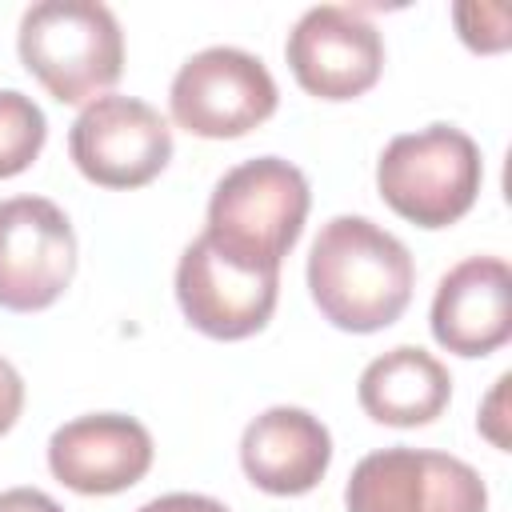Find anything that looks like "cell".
<instances>
[{
  "instance_id": "1",
  "label": "cell",
  "mask_w": 512,
  "mask_h": 512,
  "mask_svg": "<svg viewBox=\"0 0 512 512\" xmlns=\"http://www.w3.org/2000/svg\"><path fill=\"white\" fill-rule=\"evenodd\" d=\"M416 264L404 240L368 216H332L308 252V292L320 316L344 332H380L412 300Z\"/></svg>"
},
{
  "instance_id": "2",
  "label": "cell",
  "mask_w": 512,
  "mask_h": 512,
  "mask_svg": "<svg viewBox=\"0 0 512 512\" xmlns=\"http://www.w3.org/2000/svg\"><path fill=\"white\" fill-rule=\"evenodd\" d=\"M24 68L60 104L100 100L124 72V32L108 4L40 0L20 16Z\"/></svg>"
},
{
  "instance_id": "3",
  "label": "cell",
  "mask_w": 512,
  "mask_h": 512,
  "mask_svg": "<svg viewBox=\"0 0 512 512\" xmlns=\"http://www.w3.org/2000/svg\"><path fill=\"white\" fill-rule=\"evenodd\" d=\"M308 204L312 192L296 164L256 156L224 172V180L212 188L204 236L248 264L280 268L304 232Z\"/></svg>"
},
{
  "instance_id": "4",
  "label": "cell",
  "mask_w": 512,
  "mask_h": 512,
  "mask_svg": "<svg viewBox=\"0 0 512 512\" xmlns=\"http://www.w3.org/2000/svg\"><path fill=\"white\" fill-rule=\"evenodd\" d=\"M480 180V148L452 124H428L388 140L376 164L384 204L416 228H448L468 216L480 196Z\"/></svg>"
},
{
  "instance_id": "5",
  "label": "cell",
  "mask_w": 512,
  "mask_h": 512,
  "mask_svg": "<svg viewBox=\"0 0 512 512\" xmlns=\"http://www.w3.org/2000/svg\"><path fill=\"white\" fill-rule=\"evenodd\" d=\"M276 80L260 56L244 48H204L172 76V120L204 140H232L276 112Z\"/></svg>"
},
{
  "instance_id": "6",
  "label": "cell",
  "mask_w": 512,
  "mask_h": 512,
  "mask_svg": "<svg viewBox=\"0 0 512 512\" xmlns=\"http://www.w3.org/2000/svg\"><path fill=\"white\" fill-rule=\"evenodd\" d=\"M280 296V268L248 264L204 232L180 252L176 264V300L188 324L212 340H244L260 332Z\"/></svg>"
},
{
  "instance_id": "7",
  "label": "cell",
  "mask_w": 512,
  "mask_h": 512,
  "mask_svg": "<svg viewBox=\"0 0 512 512\" xmlns=\"http://www.w3.org/2000/svg\"><path fill=\"white\" fill-rule=\"evenodd\" d=\"M344 504L348 512H488V488L448 452L380 448L352 468Z\"/></svg>"
},
{
  "instance_id": "8",
  "label": "cell",
  "mask_w": 512,
  "mask_h": 512,
  "mask_svg": "<svg viewBox=\"0 0 512 512\" xmlns=\"http://www.w3.org/2000/svg\"><path fill=\"white\" fill-rule=\"evenodd\" d=\"M68 152L100 188H144L172 160V128L136 96H100L76 116Z\"/></svg>"
},
{
  "instance_id": "9",
  "label": "cell",
  "mask_w": 512,
  "mask_h": 512,
  "mask_svg": "<svg viewBox=\"0 0 512 512\" xmlns=\"http://www.w3.org/2000/svg\"><path fill=\"white\" fill-rule=\"evenodd\" d=\"M76 272V232L44 196L0 200V308L40 312Z\"/></svg>"
},
{
  "instance_id": "10",
  "label": "cell",
  "mask_w": 512,
  "mask_h": 512,
  "mask_svg": "<svg viewBox=\"0 0 512 512\" xmlns=\"http://www.w3.org/2000/svg\"><path fill=\"white\" fill-rule=\"evenodd\" d=\"M284 56L308 96L356 100L380 80L384 40L376 24L364 20V12L344 4H316L288 32Z\"/></svg>"
},
{
  "instance_id": "11",
  "label": "cell",
  "mask_w": 512,
  "mask_h": 512,
  "mask_svg": "<svg viewBox=\"0 0 512 512\" xmlns=\"http://www.w3.org/2000/svg\"><path fill=\"white\" fill-rule=\"evenodd\" d=\"M52 476L80 496H112L152 468V436L120 412H92L60 424L48 440Z\"/></svg>"
},
{
  "instance_id": "12",
  "label": "cell",
  "mask_w": 512,
  "mask_h": 512,
  "mask_svg": "<svg viewBox=\"0 0 512 512\" xmlns=\"http://www.w3.org/2000/svg\"><path fill=\"white\" fill-rule=\"evenodd\" d=\"M432 336L456 356H488L512 336V272L500 256H468L432 296Z\"/></svg>"
},
{
  "instance_id": "13",
  "label": "cell",
  "mask_w": 512,
  "mask_h": 512,
  "mask_svg": "<svg viewBox=\"0 0 512 512\" xmlns=\"http://www.w3.org/2000/svg\"><path fill=\"white\" fill-rule=\"evenodd\" d=\"M240 464L260 492L304 496L324 480L332 464V436L312 412L276 404L244 428Z\"/></svg>"
},
{
  "instance_id": "14",
  "label": "cell",
  "mask_w": 512,
  "mask_h": 512,
  "mask_svg": "<svg viewBox=\"0 0 512 512\" xmlns=\"http://www.w3.org/2000/svg\"><path fill=\"white\" fill-rule=\"evenodd\" d=\"M360 408L388 428H420L432 424L448 400H452V376L448 368L416 348V344H400L384 356H376L364 372H360Z\"/></svg>"
},
{
  "instance_id": "15",
  "label": "cell",
  "mask_w": 512,
  "mask_h": 512,
  "mask_svg": "<svg viewBox=\"0 0 512 512\" xmlns=\"http://www.w3.org/2000/svg\"><path fill=\"white\" fill-rule=\"evenodd\" d=\"M48 120L40 104L16 88H0V180L20 176L44 148Z\"/></svg>"
},
{
  "instance_id": "16",
  "label": "cell",
  "mask_w": 512,
  "mask_h": 512,
  "mask_svg": "<svg viewBox=\"0 0 512 512\" xmlns=\"http://www.w3.org/2000/svg\"><path fill=\"white\" fill-rule=\"evenodd\" d=\"M504 8L500 4H456V28H460V40L472 48V52H500L508 48L504 36H492L488 32V20H496Z\"/></svg>"
},
{
  "instance_id": "17",
  "label": "cell",
  "mask_w": 512,
  "mask_h": 512,
  "mask_svg": "<svg viewBox=\"0 0 512 512\" xmlns=\"http://www.w3.org/2000/svg\"><path fill=\"white\" fill-rule=\"evenodd\" d=\"M20 408H24V380H20V372L0 356V436L20 420Z\"/></svg>"
},
{
  "instance_id": "18",
  "label": "cell",
  "mask_w": 512,
  "mask_h": 512,
  "mask_svg": "<svg viewBox=\"0 0 512 512\" xmlns=\"http://www.w3.org/2000/svg\"><path fill=\"white\" fill-rule=\"evenodd\" d=\"M136 512H228V508L220 500H212V496H200V492H168V496L148 500Z\"/></svg>"
},
{
  "instance_id": "19",
  "label": "cell",
  "mask_w": 512,
  "mask_h": 512,
  "mask_svg": "<svg viewBox=\"0 0 512 512\" xmlns=\"http://www.w3.org/2000/svg\"><path fill=\"white\" fill-rule=\"evenodd\" d=\"M508 384H512V376L504 372V376L496 380V388H492L488 404H484V416H480V432H484L496 448H508V432L500 428V420H504V416H500V412H504V388H508Z\"/></svg>"
},
{
  "instance_id": "20",
  "label": "cell",
  "mask_w": 512,
  "mask_h": 512,
  "mask_svg": "<svg viewBox=\"0 0 512 512\" xmlns=\"http://www.w3.org/2000/svg\"><path fill=\"white\" fill-rule=\"evenodd\" d=\"M0 512H64V508L40 488H8L0 492Z\"/></svg>"
}]
</instances>
